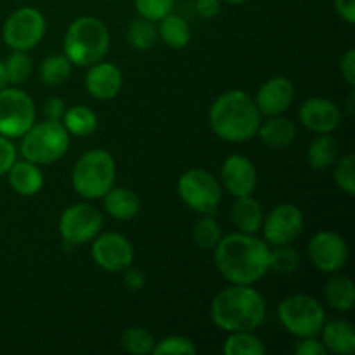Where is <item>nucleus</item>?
<instances>
[{"mask_svg": "<svg viewBox=\"0 0 355 355\" xmlns=\"http://www.w3.org/2000/svg\"><path fill=\"white\" fill-rule=\"evenodd\" d=\"M16 146L9 141V137L0 135V177L9 172V168L16 162Z\"/></svg>", "mask_w": 355, "mask_h": 355, "instance_id": "38", "label": "nucleus"}, {"mask_svg": "<svg viewBox=\"0 0 355 355\" xmlns=\"http://www.w3.org/2000/svg\"><path fill=\"white\" fill-rule=\"evenodd\" d=\"M335 9L345 23H355V0H335Z\"/></svg>", "mask_w": 355, "mask_h": 355, "instance_id": "44", "label": "nucleus"}, {"mask_svg": "<svg viewBox=\"0 0 355 355\" xmlns=\"http://www.w3.org/2000/svg\"><path fill=\"white\" fill-rule=\"evenodd\" d=\"M335 182L349 196H355V156L345 155L335 162Z\"/></svg>", "mask_w": 355, "mask_h": 355, "instance_id": "35", "label": "nucleus"}, {"mask_svg": "<svg viewBox=\"0 0 355 355\" xmlns=\"http://www.w3.org/2000/svg\"><path fill=\"white\" fill-rule=\"evenodd\" d=\"M220 2L231 3V6H239V3H245V2H248V0H220Z\"/></svg>", "mask_w": 355, "mask_h": 355, "instance_id": "46", "label": "nucleus"}, {"mask_svg": "<svg viewBox=\"0 0 355 355\" xmlns=\"http://www.w3.org/2000/svg\"><path fill=\"white\" fill-rule=\"evenodd\" d=\"M103 215L96 207L76 203L62 211L59 218V234L69 246L85 245L103 231Z\"/></svg>", "mask_w": 355, "mask_h": 355, "instance_id": "11", "label": "nucleus"}, {"mask_svg": "<svg viewBox=\"0 0 355 355\" xmlns=\"http://www.w3.org/2000/svg\"><path fill=\"white\" fill-rule=\"evenodd\" d=\"M116 163L106 149H92L83 153L71 172V184L76 194L85 200H103L114 186Z\"/></svg>", "mask_w": 355, "mask_h": 355, "instance_id": "5", "label": "nucleus"}, {"mask_svg": "<svg viewBox=\"0 0 355 355\" xmlns=\"http://www.w3.org/2000/svg\"><path fill=\"white\" fill-rule=\"evenodd\" d=\"M214 250L217 270L231 284H255L269 272L270 246L257 234L232 232Z\"/></svg>", "mask_w": 355, "mask_h": 355, "instance_id": "1", "label": "nucleus"}, {"mask_svg": "<svg viewBox=\"0 0 355 355\" xmlns=\"http://www.w3.org/2000/svg\"><path fill=\"white\" fill-rule=\"evenodd\" d=\"M324 300L335 311H350L355 305V288L352 279L335 272V276L329 277L324 284Z\"/></svg>", "mask_w": 355, "mask_h": 355, "instance_id": "24", "label": "nucleus"}, {"mask_svg": "<svg viewBox=\"0 0 355 355\" xmlns=\"http://www.w3.org/2000/svg\"><path fill=\"white\" fill-rule=\"evenodd\" d=\"M155 355H196L198 349L186 336H166L162 342L155 343Z\"/></svg>", "mask_w": 355, "mask_h": 355, "instance_id": "36", "label": "nucleus"}, {"mask_svg": "<svg viewBox=\"0 0 355 355\" xmlns=\"http://www.w3.org/2000/svg\"><path fill=\"white\" fill-rule=\"evenodd\" d=\"M322 345L336 355H350L355 352V329L352 322L345 319L326 321L321 328Z\"/></svg>", "mask_w": 355, "mask_h": 355, "instance_id": "19", "label": "nucleus"}, {"mask_svg": "<svg viewBox=\"0 0 355 355\" xmlns=\"http://www.w3.org/2000/svg\"><path fill=\"white\" fill-rule=\"evenodd\" d=\"M69 148V134L61 121L44 120L33 123L23 135L21 155L37 165H51L59 162Z\"/></svg>", "mask_w": 355, "mask_h": 355, "instance_id": "6", "label": "nucleus"}, {"mask_svg": "<svg viewBox=\"0 0 355 355\" xmlns=\"http://www.w3.org/2000/svg\"><path fill=\"white\" fill-rule=\"evenodd\" d=\"M47 23L40 10L33 7H19L6 19L2 28L3 42L12 51H31L44 38Z\"/></svg>", "mask_w": 355, "mask_h": 355, "instance_id": "10", "label": "nucleus"}, {"mask_svg": "<svg viewBox=\"0 0 355 355\" xmlns=\"http://www.w3.org/2000/svg\"><path fill=\"white\" fill-rule=\"evenodd\" d=\"M298 116L302 125L314 134H331L342 125V111L326 97H311L304 101Z\"/></svg>", "mask_w": 355, "mask_h": 355, "instance_id": "16", "label": "nucleus"}, {"mask_svg": "<svg viewBox=\"0 0 355 355\" xmlns=\"http://www.w3.org/2000/svg\"><path fill=\"white\" fill-rule=\"evenodd\" d=\"M295 99V87L286 76H272L259 89L255 96V104L260 114L277 116L286 113Z\"/></svg>", "mask_w": 355, "mask_h": 355, "instance_id": "17", "label": "nucleus"}, {"mask_svg": "<svg viewBox=\"0 0 355 355\" xmlns=\"http://www.w3.org/2000/svg\"><path fill=\"white\" fill-rule=\"evenodd\" d=\"M277 319L288 333L297 338H307L321 333L326 322V311L318 298L295 293L277 305Z\"/></svg>", "mask_w": 355, "mask_h": 355, "instance_id": "7", "label": "nucleus"}, {"mask_svg": "<svg viewBox=\"0 0 355 355\" xmlns=\"http://www.w3.org/2000/svg\"><path fill=\"white\" fill-rule=\"evenodd\" d=\"M123 281H125V284H127L128 290L139 291L144 288L146 274L142 272V269H139V267L128 266L127 269L123 270Z\"/></svg>", "mask_w": 355, "mask_h": 355, "instance_id": "41", "label": "nucleus"}, {"mask_svg": "<svg viewBox=\"0 0 355 355\" xmlns=\"http://www.w3.org/2000/svg\"><path fill=\"white\" fill-rule=\"evenodd\" d=\"M104 210L116 220H132L141 210V200L128 187H111L103 196Z\"/></svg>", "mask_w": 355, "mask_h": 355, "instance_id": "22", "label": "nucleus"}, {"mask_svg": "<svg viewBox=\"0 0 355 355\" xmlns=\"http://www.w3.org/2000/svg\"><path fill=\"white\" fill-rule=\"evenodd\" d=\"M111 37L106 23L96 16H82L69 24L64 35V55L76 66L89 68L103 61L110 51Z\"/></svg>", "mask_w": 355, "mask_h": 355, "instance_id": "4", "label": "nucleus"}, {"mask_svg": "<svg viewBox=\"0 0 355 355\" xmlns=\"http://www.w3.org/2000/svg\"><path fill=\"white\" fill-rule=\"evenodd\" d=\"M71 68L73 62L64 54L49 55L40 66V78L49 87L62 85L71 75Z\"/></svg>", "mask_w": 355, "mask_h": 355, "instance_id": "29", "label": "nucleus"}, {"mask_svg": "<svg viewBox=\"0 0 355 355\" xmlns=\"http://www.w3.org/2000/svg\"><path fill=\"white\" fill-rule=\"evenodd\" d=\"M340 69H342V75L345 78V82L350 87L355 85V51L349 49V51L343 54L342 61H340Z\"/></svg>", "mask_w": 355, "mask_h": 355, "instance_id": "42", "label": "nucleus"}, {"mask_svg": "<svg viewBox=\"0 0 355 355\" xmlns=\"http://www.w3.org/2000/svg\"><path fill=\"white\" fill-rule=\"evenodd\" d=\"M158 37L172 49H184L191 40V30L186 19L177 14H166L163 19H159Z\"/></svg>", "mask_w": 355, "mask_h": 355, "instance_id": "27", "label": "nucleus"}, {"mask_svg": "<svg viewBox=\"0 0 355 355\" xmlns=\"http://www.w3.org/2000/svg\"><path fill=\"white\" fill-rule=\"evenodd\" d=\"M7 85H9V76H7L6 62L0 61V90L6 89Z\"/></svg>", "mask_w": 355, "mask_h": 355, "instance_id": "45", "label": "nucleus"}, {"mask_svg": "<svg viewBox=\"0 0 355 355\" xmlns=\"http://www.w3.org/2000/svg\"><path fill=\"white\" fill-rule=\"evenodd\" d=\"M263 239L269 246L291 245L304 231V214L293 203H281L274 207L262 222Z\"/></svg>", "mask_w": 355, "mask_h": 355, "instance_id": "12", "label": "nucleus"}, {"mask_svg": "<svg viewBox=\"0 0 355 355\" xmlns=\"http://www.w3.org/2000/svg\"><path fill=\"white\" fill-rule=\"evenodd\" d=\"M300 262V252L290 245L274 246L269 253V270L272 269L276 274H293Z\"/></svg>", "mask_w": 355, "mask_h": 355, "instance_id": "33", "label": "nucleus"}, {"mask_svg": "<svg viewBox=\"0 0 355 355\" xmlns=\"http://www.w3.org/2000/svg\"><path fill=\"white\" fill-rule=\"evenodd\" d=\"M37 118L33 99L19 89L0 90V135L23 137Z\"/></svg>", "mask_w": 355, "mask_h": 355, "instance_id": "9", "label": "nucleus"}, {"mask_svg": "<svg viewBox=\"0 0 355 355\" xmlns=\"http://www.w3.org/2000/svg\"><path fill=\"white\" fill-rule=\"evenodd\" d=\"M208 120L217 137L241 144L255 137L262 123V114L253 97L236 89L227 90L215 99Z\"/></svg>", "mask_w": 355, "mask_h": 355, "instance_id": "3", "label": "nucleus"}, {"mask_svg": "<svg viewBox=\"0 0 355 355\" xmlns=\"http://www.w3.org/2000/svg\"><path fill=\"white\" fill-rule=\"evenodd\" d=\"M266 315V300L252 284H231L218 291L210 305L211 321L225 333L255 331Z\"/></svg>", "mask_w": 355, "mask_h": 355, "instance_id": "2", "label": "nucleus"}, {"mask_svg": "<svg viewBox=\"0 0 355 355\" xmlns=\"http://www.w3.org/2000/svg\"><path fill=\"white\" fill-rule=\"evenodd\" d=\"M7 175H9V184L14 193L21 194V196H35L37 193H40L42 186H44V173H42L40 165L28 162V159H21V162L16 159Z\"/></svg>", "mask_w": 355, "mask_h": 355, "instance_id": "21", "label": "nucleus"}, {"mask_svg": "<svg viewBox=\"0 0 355 355\" xmlns=\"http://www.w3.org/2000/svg\"><path fill=\"white\" fill-rule=\"evenodd\" d=\"M61 123L68 130L69 135L76 137H89L97 128V114L87 106H71L66 110Z\"/></svg>", "mask_w": 355, "mask_h": 355, "instance_id": "26", "label": "nucleus"}, {"mask_svg": "<svg viewBox=\"0 0 355 355\" xmlns=\"http://www.w3.org/2000/svg\"><path fill=\"white\" fill-rule=\"evenodd\" d=\"M222 186L234 198L250 196L255 193L259 184V173L252 159L243 155H231L220 170Z\"/></svg>", "mask_w": 355, "mask_h": 355, "instance_id": "15", "label": "nucleus"}, {"mask_svg": "<svg viewBox=\"0 0 355 355\" xmlns=\"http://www.w3.org/2000/svg\"><path fill=\"white\" fill-rule=\"evenodd\" d=\"M340 158V146L329 134H319L307 149V162L312 168L326 170Z\"/></svg>", "mask_w": 355, "mask_h": 355, "instance_id": "25", "label": "nucleus"}, {"mask_svg": "<svg viewBox=\"0 0 355 355\" xmlns=\"http://www.w3.org/2000/svg\"><path fill=\"white\" fill-rule=\"evenodd\" d=\"M66 103L61 99V97H51V99L45 101L44 104V116L45 120L52 121H61L62 116L66 113Z\"/></svg>", "mask_w": 355, "mask_h": 355, "instance_id": "39", "label": "nucleus"}, {"mask_svg": "<svg viewBox=\"0 0 355 355\" xmlns=\"http://www.w3.org/2000/svg\"><path fill=\"white\" fill-rule=\"evenodd\" d=\"M231 222L238 229V232L257 234L262 229L263 222V210L260 201L255 200L253 194L236 198L231 208Z\"/></svg>", "mask_w": 355, "mask_h": 355, "instance_id": "20", "label": "nucleus"}, {"mask_svg": "<svg viewBox=\"0 0 355 355\" xmlns=\"http://www.w3.org/2000/svg\"><path fill=\"white\" fill-rule=\"evenodd\" d=\"M193 238L200 248L214 250L222 239V227L214 214H201L193 229Z\"/></svg>", "mask_w": 355, "mask_h": 355, "instance_id": "31", "label": "nucleus"}, {"mask_svg": "<svg viewBox=\"0 0 355 355\" xmlns=\"http://www.w3.org/2000/svg\"><path fill=\"white\" fill-rule=\"evenodd\" d=\"M257 135L269 148L283 149L295 141L297 127H295V123L290 118L277 114V116H269V120L260 123Z\"/></svg>", "mask_w": 355, "mask_h": 355, "instance_id": "23", "label": "nucleus"}, {"mask_svg": "<svg viewBox=\"0 0 355 355\" xmlns=\"http://www.w3.org/2000/svg\"><path fill=\"white\" fill-rule=\"evenodd\" d=\"M180 200L198 214H214L222 200V186L214 173L203 168H191L180 175Z\"/></svg>", "mask_w": 355, "mask_h": 355, "instance_id": "8", "label": "nucleus"}, {"mask_svg": "<svg viewBox=\"0 0 355 355\" xmlns=\"http://www.w3.org/2000/svg\"><path fill=\"white\" fill-rule=\"evenodd\" d=\"M121 347L125 352L134 355H146L153 354L155 349V338L148 329L141 328V326H134V328H127L121 333Z\"/></svg>", "mask_w": 355, "mask_h": 355, "instance_id": "32", "label": "nucleus"}, {"mask_svg": "<svg viewBox=\"0 0 355 355\" xmlns=\"http://www.w3.org/2000/svg\"><path fill=\"white\" fill-rule=\"evenodd\" d=\"M222 352L225 355H263L267 349L262 340L253 335V331H236L229 333Z\"/></svg>", "mask_w": 355, "mask_h": 355, "instance_id": "28", "label": "nucleus"}, {"mask_svg": "<svg viewBox=\"0 0 355 355\" xmlns=\"http://www.w3.org/2000/svg\"><path fill=\"white\" fill-rule=\"evenodd\" d=\"M297 355H326L328 350L322 345V342L315 340V336H307V338H302V342L298 343L297 349H295Z\"/></svg>", "mask_w": 355, "mask_h": 355, "instance_id": "40", "label": "nucleus"}, {"mask_svg": "<svg viewBox=\"0 0 355 355\" xmlns=\"http://www.w3.org/2000/svg\"><path fill=\"white\" fill-rule=\"evenodd\" d=\"M158 40V28L155 26V21H149L146 17L132 21L127 30V42L132 49L142 52L148 51Z\"/></svg>", "mask_w": 355, "mask_h": 355, "instance_id": "30", "label": "nucleus"}, {"mask_svg": "<svg viewBox=\"0 0 355 355\" xmlns=\"http://www.w3.org/2000/svg\"><path fill=\"white\" fill-rule=\"evenodd\" d=\"M92 259L107 272H123L134 262V245L118 232H103L92 239Z\"/></svg>", "mask_w": 355, "mask_h": 355, "instance_id": "13", "label": "nucleus"}, {"mask_svg": "<svg viewBox=\"0 0 355 355\" xmlns=\"http://www.w3.org/2000/svg\"><path fill=\"white\" fill-rule=\"evenodd\" d=\"M309 259L319 272H338L345 267L347 259H349V248H347L345 239L338 232H318L309 243Z\"/></svg>", "mask_w": 355, "mask_h": 355, "instance_id": "14", "label": "nucleus"}, {"mask_svg": "<svg viewBox=\"0 0 355 355\" xmlns=\"http://www.w3.org/2000/svg\"><path fill=\"white\" fill-rule=\"evenodd\" d=\"M196 12L205 19H211L220 12V0H196Z\"/></svg>", "mask_w": 355, "mask_h": 355, "instance_id": "43", "label": "nucleus"}, {"mask_svg": "<svg viewBox=\"0 0 355 355\" xmlns=\"http://www.w3.org/2000/svg\"><path fill=\"white\" fill-rule=\"evenodd\" d=\"M139 16L149 21H159L172 12L175 0H134Z\"/></svg>", "mask_w": 355, "mask_h": 355, "instance_id": "37", "label": "nucleus"}, {"mask_svg": "<svg viewBox=\"0 0 355 355\" xmlns=\"http://www.w3.org/2000/svg\"><path fill=\"white\" fill-rule=\"evenodd\" d=\"M123 85V75L113 62L99 61L89 66L85 76V89L89 96L97 101H110L120 94Z\"/></svg>", "mask_w": 355, "mask_h": 355, "instance_id": "18", "label": "nucleus"}, {"mask_svg": "<svg viewBox=\"0 0 355 355\" xmlns=\"http://www.w3.org/2000/svg\"><path fill=\"white\" fill-rule=\"evenodd\" d=\"M3 62H6L9 83H14V85H21V83L26 82L31 76V71H33V64H31L30 55L23 51H14L12 54L7 58V61Z\"/></svg>", "mask_w": 355, "mask_h": 355, "instance_id": "34", "label": "nucleus"}]
</instances>
